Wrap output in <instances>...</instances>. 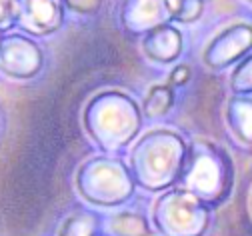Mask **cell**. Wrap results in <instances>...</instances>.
Segmentation results:
<instances>
[{"mask_svg": "<svg viewBox=\"0 0 252 236\" xmlns=\"http://www.w3.org/2000/svg\"><path fill=\"white\" fill-rule=\"evenodd\" d=\"M174 184L202 200L204 204H220L232 188V162L216 144L196 140L186 150Z\"/></svg>", "mask_w": 252, "mask_h": 236, "instance_id": "obj_1", "label": "cell"}, {"mask_svg": "<svg viewBox=\"0 0 252 236\" xmlns=\"http://www.w3.org/2000/svg\"><path fill=\"white\" fill-rule=\"evenodd\" d=\"M140 118L134 100L116 90L92 98L84 110V126L88 134L108 154L130 144L140 128Z\"/></svg>", "mask_w": 252, "mask_h": 236, "instance_id": "obj_2", "label": "cell"}, {"mask_svg": "<svg viewBox=\"0 0 252 236\" xmlns=\"http://www.w3.org/2000/svg\"><path fill=\"white\" fill-rule=\"evenodd\" d=\"M186 144L174 132L154 130L136 142L130 152V174L134 184L160 190L172 186L180 174Z\"/></svg>", "mask_w": 252, "mask_h": 236, "instance_id": "obj_3", "label": "cell"}, {"mask_svg": "<svg viewBox=\"0 0 252 236\" xmlns=\"http://www.w3.org/2000/svg\"><path fill=\"white\" fill-rule=\"evenodd\" d=\"M76 188L92 204L114 206L134 192V178L120 158L100 154L86 160L76 172Z\"/></svg>", "mask_w": 252, "mask_h": 236, "instance_id": "obj_4", "label": "cell"}, {"mask_svg": "<svg viewBox=\"0 0 252 236\" xmlns=\"http://www.w3.org/2000/svg\"><path fill=\"white\" fill-rule=\"evenodd\" d=\"M208 218V204L180 188L162 194L152 210V222L162 236H202Z\"/></svg>", "mask_w": 252, "mask_h": 236, "instance_id": "obj_5", "label": "cell"}, {"mask_svg": "<svg viewBox=\"0 0 252 236\" xmlns=\"http://www.w3.org/2000/svg\"><path fill=\"white\" fill-rule=\"evenodd\" d=\"M42 66L40 48L28 38H0V70L12 78H30Z\"/></svg>", "mask_w": 252, "mask_h": 236, "instance_id": "obj_6", "label": "cell"}, {"mask_svg": "<svg viewBox=\"0 0 252 236\" xmlns=\"http://www.w3.org/2000/svg\"><path fill=\"white\" fill-rule=\"evenodd\" d=\"M252 46V26L234 24L210 42L204 52V62L212 68H224L236 58H240Z\"/></svg>", "mask_w": 252, "mask_h": 236, "instance_id": "obj_7", "label": "cell"}, {"mask_svg": "<svg viewBox=\"0 0 252 236\" xmlns=\"http://www.w3.org/2000/svg\"><path fill=\"white\" fill-rule=\"evenodd\" d=\"M20 22L34 34L58 30L62 24V0H22Z\"/></svg>", "mask_w": 252, "mask_h": 236, "instance_id": "obj_8", "label": "cell"}, {"mask_svg": "<svg viewBox=\"0 0 252 236\" xmlns=\"http://www.w3.org/2000/svg\"><path fill=\"white\" fill-rule=\"evenodd\" d=\"M168 12L164 0H126L122 10V24L128 32H148L164 24Z\"/></svg>", "mask_w": 252, "mask_h": 236, "instance_id": "obj_9", "label": "cell"}, {"mask_svg": "<svg viewBox=\"0 0 252 236\" xmlns=\"http://www.w3.org/2000/svg\"><path fill=\"white\" fill-rule=\"evenodd\" d=\"M142 50L150 60L170 62L182 50V36L174 26L160 24L146 32V36L142 40Z\"/></svg>", "mask_w": 252, "mask_h": 236, "instance_id": "obj_10", "label": "cell"}, {"mask_svg": "<svg viewBox=\"0 0 252 236\" xmlns=\"http://www.w3.org/2000/svg\"><path fill=\"white\" fill-rule=\"evenodd\" d=\"M228 126L234 136L246 144H252V100L250 98H232L226 110Z\"/></svg>", "mask_w": 252, "mask_h": 236, "instance_id": "obj_11", "label": "cell"}, {"mask_svg": "<svg viewBox=\"0 0 252 236\" xmlns=\"http://www.w3.org/2000/svg\"><path fill=\"white\" fill-rule=\"evenodd\" d=\"M110 232L114 236H148L150 228L144 216L134 212H122L110 218Z\"/></svg>", "mask_w": 252, "mask_h": 236, "instance_id": "obj_12", "label": "cell"}, {"mask_svg": "<svg viewBox=\"0 0 252 236\" xmlns=\"http://www.w3.org/2000/svg\"><path fill=\"white\" fill-rule=\"evenodd\" d=\"M98 216L92 212H76L66 218L58 236H96L98 232Z\"/></svg>", "mask_w": 252, "mask_h": 236, "instance_id": "obj_13", "label": "cell"}, {"mask_svg": "<svg viewBox=\"0 0 252 236\" xmlns=\"http://www.w3.org/2000/svg\"><path fill=\"white\" fill-rule=\"evenodd\" d=\"M172 102H174V92L170 86H154V88H150V92L144 100V114L148 118L162 116L170 110Z\"/></svg>", "mask_w": 252, "mask_h": 236, "instance_id": "obj_14", "label": "cell"}, {"mask_svg": "<svg viewBox=\"0 0 252 236\" xmlns=\"http://www.w3.org/2000/svg\"><path fill=\"white\" fill-rule=\"evenodd\" d=\"M166 4V12L172 20L176 22H194L200 18L204 2L202 0H164Z\"/></svg>", "mask_w": 252, "mask_h": 236, "instance_id": "obj_15", "label": "cell"}, {"mask_svg": "<svg viewBox=\"0 0 252 236\" xmlns=\"http://www.w3.org/2000/svg\"><path fill=\"white\" fill-rule=\"evenodd\" d=\"M230 88L236 94H248L252 92V56L244 58L230 78Z\"/></svg>", "mask_w": 252, "mask_h": 236, "instance_id": "obj_16", "label": "cell"}, {"mask_svg": "<svg viewBox=\"0 0 252 236\" xmlns=\"http://www.w3.org/2000/svg\"><path fill=\"white\" fill-rule=\"evenodd\" d=\"M66 6L76 10V12H82V14H92L96 12L102 4V0H64Z\"/></svg>", "mask_w": 252, "mask_h": 236, "instance_id": "obj_17", "label": "cell"}, {"mask_svg": "<svg viewBox=\"0 0 252 236\" xmlns=\"http://www.w3.org/2000/svg\"><path fill=\"white\" fill-rule=\"evenodd\" d=\"M14 12V0H0V30L12 26Z\"/></svg>", "mask_w": 252, "mask_h": 236, "instance_id": "obj_18", "label": "cell"}, {"mask_svg": "<svg viewBox=\"0 0 252 236\" xmlns=\"http://www.w3.org/2000/svg\"><path fill=\"white\" fill-rule=\"evenodd\" d=\"M188 78H190V68H188V66H178V68H174L172 70V74H170V82L172 84H184Z\"/></svg>", "mask_w": 252, "mask_h": 236, "instance_id": "obj_19", "label": "cell"}, {"mask_svg": "<svg viewBox=\"0 0 252 236\" xmlns=\"http://www.w3.org/2000/svg\"><path fill=\"white\" fill-rule=\"evenodd\" d=\"M250 2H252V0H250Z\"/></svg>", "mask_w": 252, "mask_h": 236, "instance_id": "obj_20", "label": "cell"}]
</instances>
